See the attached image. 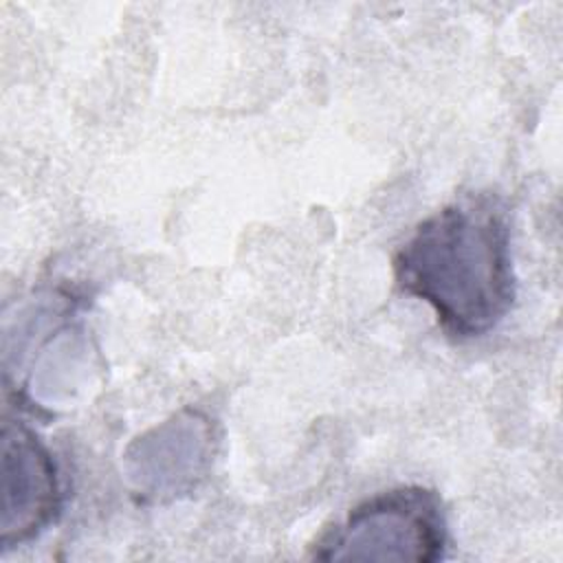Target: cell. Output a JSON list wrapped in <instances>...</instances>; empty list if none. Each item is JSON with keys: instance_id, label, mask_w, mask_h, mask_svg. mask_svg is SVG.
<instances>
[{"instance_id": "1", "label": "cell", "mask_w": 563, "mask_h": 563, "mask_svg": "<svg viewBox=\"0 0 563 563\" xmlns=\"http://www.w3.org/2000/svg\"><path fill=\"white\" fill-rule=\"evenodd\" d=\"M394 279L455 339L497 328L515 301L510 229L497 198L466 196L424 218L396 251Z\"/></svg>"}, {"instance_id": "2", "label": "cell", "mask_w": 563, "mask_h": 563, "mask_svg": "<svg viewBox=\"0 0 563 563\" xmlns=\"http://www.w3.org/2000/svg\"><path fill=\"white\" fill-rule=\"evenodd\" d=\"M446 541L440 497L422 486H400L352 508L310 545V559L433 563L444 559Z\"/></svg>"}, {"instance_id": "3", "label": "cell", "mask_w": 563, "mask_h": 563, "mask_svg": "<svg viewBox=\"0 0 563 563\" xmlns=\"http://www.w3.org/2000/svg\"><path fill=\"white\" fill-rule=\"evenodd\" d=\"M62 504L53 455L40 438L4 418L2 424V550L37 537Z\"/></svg>"}]
</instances>
